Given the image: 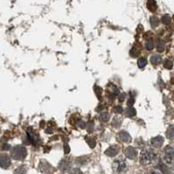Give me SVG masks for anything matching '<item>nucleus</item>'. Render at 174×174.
<instances>
[{
    "mask_svg": "<svg viewBox=\"0 0 174 174\" xmlns=\"http://www.w3.org/2000/svg\"><path fill=\"white\" fill-rule=\"evenodd\" d=\"M157 153L152 150H143L140 155V163L143 166H150L157 161Z\"/></svg>",
    "mask_w": 174,
    "mask_h": 174,
    "instance_id": "1",
    "label": "nucleus"
},
{
    "mask_svg": "<svg viewBox=\"0 0 174 174\" xmlns=\"http://www.w3.org/2000/svg\"><path fill=\"white\" fill-rule=\"evenodd\" d=\"M27 150L23 145H17L11 150V156L15 160H24L26 158Z\"/></svg>",
    "mask_w": 174,
    "mask_h": 174,
    "instance_id": "2",
    "label": "nucleus"
},
{
    "mask_svg": "<svg viewBox=\"0 0 174 174\" xmlns=\"http://www.w3.org/2000/svg\"><path fill=\"white\" fill-rule=\"evenodd\" d=\"M112 168L116 174H123L128 170V165L123 158H120L114 161Z\"/></svg>",
    "mask_w": 174,
    "mask_h": 174,
    "instance_id": "3",
    "label": "nucleus"
},
{
    "mask_svg": "<svg viewBox=\"0 0 174 174\" xmlns=\"http://www.w3.org/2000/svg\"><path fill=\"white\" fill-rule=\"evenodd\" d=\"M164 158L167 164H172L174 162V148L167 147L165 150Z\"/></svg>",
    "mask_w": 174,
    "mask_h": 174,
    "instance_id": "4",
    "label": "nucleus"
},
{
    "mask_svg": "<svg viewBox=\"0 0 174 174\" xmlns=\"http://www.w3.org/2000/svg\"><path fill=\"white\" fill-rule=\"evenodd\" d=\"M11 158L7 154L1 153L0 154V167L4 169H7L11 166Z\"/></svg>",
    "mask_w": 174,
    "mask_h": 174,
    "instance_id": "5",
    "label": "nucleus"
},
{
    "mask_svg": "<svg viewBox=\"0 0 174 174\" xmlns=\"http://www.w3.org/2000/svg\"><path fill=\"white\" fill-rule=\"evenodd\" d=\"M117 138L119 139V141L123 143H128L131 140V137H130V135L129 134L127 131H120L117 135Z\"/></svg>",
    "mask_w": 174,
    "mask_h": 174,
    "instance_id": "6",
    "label": "nucleus"
},
{
    "mask_svg": "<svg viewBox=\"0 0 174 174\" xmlns=\"http://www.w3.org/2000/svg\"><path fill=\"white\" fill-rule=\"evenodd\" d=\"M124 153H125V156H126L129 159H135V158H136V156H137V151H136V150L135 148H133V147H131V146L128 147L126 150H125Z\"/></svg>",
    "mask_w": 174,
    "mask_h": 174,
    "instance_id": "7",
    "label": "nucleus"
},
{
    "mask_svg": "<svg viewBox=\"0 0 174 174\" xmlns=\"http://www.w3.org/2000/svg\"><path fill=\"white\" fill-rule=\"evenodd\" d=\"M164 143V138L162 136H156L150 140V144L155 148H160Z\"/></svg>",
    "mask_w": 174,
    "mask_h": 174,
    "instance_id": "8",
    "label": "nucleus"
},
{
    "mask_svg": "<svg viewBox=\"0 0 174 174\" xmlns=\"http://www.w3.org/2000/svg\"><path fill=\"white\" fill-rule=\"evenodd\" d=\"M118 148L117 146H110V148H108L106 151H105V154L110 156V157H115L117 155L118 153Z\"/></svg>",
    "mask_w": 174,
    "mask_h": 174,
    "instance_id": "9",
    "label": "nucleus"
},
{
    "mask_svg": "<svg viewBox=\"0 0 174 174\" xmlns=\"http://www.w3.org/2000/svg\"><path fill=\"white\" fill-rule=\"evenodd\" d=\"M147 8L149 9V11L154 12L157 10V8H158L157 2L155 0H148V2H147Z\"/></svg>",
    "mask_w": 174,
    "mask_h": 174,
    "instance_id": "10",
    "label": "nucleus"
},
{
    "mask_svg": "<svg viewBox=\"0 0 174 174\" xmlns=\"http://www.w3.org/2000/svg\"><path fill=\"white\" fill-rule=\"evenodd\" d=\"M161 61H162V58L158 54H155V55H152L150 57V62L154 66H157L158 64L161 63Z\"/></svg>",
    "mask_w": 174,
    "mask_h": 174,
    "instance_id": "11",
    "label": "nucleus"
},
{
    "mask_svg": "<svg viewBox=\"0 0 174 174\" xmlns=\"http://www.w3.org/2000/svg\"><path fill=\"white\" fill-rule=\"evenodd\" d=\"M136 112L135 110V109H133L132 107L128 108L125 110V116L128 117H134L135 116H136Z\"/></svg>",
    "mask_w": 174,
    "mask_h": 174,
    "instance_id": "12",
    "label": "nucleus"
},
{
    "mask_svg": "<svg viewBox=\"0 0 174 174\" xmlns=\"http://www.w3.org/2000/svg\"><path fill=\"white\" fill-rule=\"evenodd\" d=\"M166 136L169 139H174V126H170L168 128Z\"/></svg>",
    "mask_w": 174,
    "mask_h": 174,
    "instance_id": "13",
    "label": "nucleus"
},
{
    "mask_svg": "<svg viewBox=\"0 0 174 174\" xmlns=\"http://www.w3.org/2000/svg\"><path fill=\"white\" fill-rule=\"evenodd\" d=\"M150 25H151L153 28H156L158 25H159V20H158V18L157 17H151L150 19Z\"/></svg>",
    "mask_w": 174,
    "mask_h": 174,
    "instance_id": "14",
    "label": "nucleus"
},
{
    "mask_svg": "<svg viewBox=\"0 0 174 174\" xmlns=\"http://www.w3.org/2000/svg\"><path fill=\"white\" fill-rule=\"evenodd\" d=\"M110 114L108 113V112H103L102 114H101V117H100V120L103 122V123H106V122H108L109 120H110Z\"/></svg>",
    "mask_w": 174,
    "mask_h": 174,
    "instance_id": "15",
    "label": "nucleus"
},
{
    "mask_svg": "<svg viewBox=\"0 0 174 174\" xmlns=\"http://www.w3.org/2000/svg\"><path fill=\"white\" fill-rule=\"evenodd\" d=\"M146 64H147V61L144 58H140L137 61V66H138L139 68H143L146 66Z\"/></svg>",
    "mask_w": 174,
    "mask_h": 174,
    "instance_id": "16",
    "label": "nucleus"
},
{
    "mask_svg": "<svg viewBox=\"0 0 174 174\" xmlns=\"http://www.w3.org/2000/svg\"><path fill=\"white\" fill-rule=\"evenodd\" d=\"M14 174H26V168L25 166H19L14 171Z\"/></svg>",
    "mask_w": 174,
    "mask_h": 174,
    "instance_id": "17",
    "label": "nucleus"
},
{
    "mask_svg": "<svg viewBox=\"0 0 174 174\" xmlns=\"http://www.w3.org/2000/svg\"><path fill=\"white\" fill-rule=\"evenodd\" d=\"M171 20H172V18H171V17L169 16V15H164V16L162 17V22H163V24L169 25L171 23Z\"/></svg>",
    "mask_w": 174,
    "mask_h": 174,
    "instance_id": "18",
    "label": "nucleus"
},
{
    "mask_svg": "<svg viewBox=\"0 0 174 174\" xmlns=\"http://www.w3.org/2000/svg\"><path fill=\"white\" fill-rule=\"evenodd\" d=\"M145 48H146L147 50H149V51L152 50V49L154 48V43H153V41L151 40H148V41L145 43Z\"/></svg>",
    "mask_w": 174,
    "mask_h": 174,
    "instance_id": "19",
    "label": "nucleus"
},
{
    "mask_svg": "<svg viewBox=\"0 0 174 174\" xmlns=\"http://www.w3.org/2000/svg\"><path fill=\"white\" fill-rule=\"evenodd\" d=\"M157 49L158 51L160 53V52H163L164 49H165V43L161 40H159L158 42V45H157Z\"/></svg>",
    "mask_w": 174,
    "mask_h": 174,
    "instance_id": "20",
    "label": "nucleus"
},
{
    "mask_svg": "<svg viewBox=\"0 0 174 174\" xmlns=\"http://www.w3.org/2000/svg\"><path fill=\"white\" fill-rule=\"evenodd\" d=\"M164 66H165V67L167 68V69H172V67H173V64L172 62V61L166 60V61H165V63H164Z\"/></svg>",
    "mask_w": 174,
    "mask_h": 174,
    "instance_id": "21",
    "label": "nucleus"
},
{
    "mask_svg": "<svg viewBox=\"0 0 174 174\" xmlns=\"http://www.w3.org/2000/svg\"><path fill=\"white\" fill-rule=\"evenodd\" d=\"M87 142L91 148H94L95 146V143H96L95 140L93 137H88V138H87Z\"/></svg>",
    "mask_w": 174,
    "mask_h": 174,
    "instance_id": "22",
    "label": "nucleus"
},
{
    "mask_svg": "<svg viewBox=\"0 0 174 174\" xmlns=\"http://www.w3.org/2000/svg\"><path fill=\"white\" fill-rule=\"evenodd\" d=\"M121 123H122V120L118 117H117V118L114 119V121H113V126L114 127H117V128H118L119 126H121Z\"/></svg>",
    "mask_w": 174,
    "mask_h": 174,
    "instance_id": "23",
    "label": "nucleus"
},
{
    "mask_svg": "<svg viewBox=\"0 0 174 174\" xmlns=\"http://www.w3.org/2000/svg\"><path fill=\"white\" fill-rule=\"evenodd\" d=\"M138 54H139V51H138V50H136V48H132V50L130 51V55L132 56V57H136Z\"/></svg>",
    "mask_w": 174,
    "mask_h": 174,
    "instance_id": "24",
    "label": "nucleus"
},
{
    "mask_svg": "<svg viewBox=\"0 0 174 174\" xmlns=\"http://www.w3.org/2000/svg\"><path fill=\"white\" fill-rule=\"evenodd\" d=\"M123 108H122V106H117L116 108H115V112L117 113V114H121V113H123Z\"/></svg>",
    "mask_w": 174,
    "mask_h": 174,
    "instance_id": "25",
    "label": "nucleus"
},
{
    "mask_svg": "<svg viewBox=\"0 0 174 174\" xmlns=\"http://www.w3.org/2000/svg\"><path fill=\"white\" fill-rule=\"evenodd\" d=\"M77 125L80 127V128H85V126H86V124H85V123L82 121V120H79L78 122H77Z\"/></svg>",
    "mask_w": 174,
    "mask_h": 174,
    "instance_id": "26",
    "label": "nucleus"
},
{
    "mask_svg": "<svg viewBox=\"0 0 174 174\" xmlns=\"http://www.w3.org/2000/svg\"><path fill=\"white\" fill-rule=\"evenodd\" d=\"M101 88L100 87H95V92L96 93V95H97V97L98 98H100V95H101Z\"/></svg>",
    "mask_w": 174,
    "mask_h": 174,
    "instance_id": "27",
    "label": "nucleus"
},
{
    "mask_svg": "<svg viewBox=\"0 0 174 174\" xmlns=\"http://www.w3.org/2000/svg\"><path fill=\"white\" fill-rule=\"evenodd\" d=\"M93 127H94V124L92 123H89L88 124H87V130H88V131H93Z\"/></svg>",
    "mask_w": 174,
    "mask_h": 174,
    "instance_id": "28",
    "label": "nucleus"
},
{
    "mask_svg": "<svg viewBox=\"0 0 174 174\" xmlns=\"http://www.w3.org/2000/svg\"><path fill=\"white\" fill-rule=\"evenodd\" d=\"M71 174H82L81 173V172L80 171V169L78 168H75V169H74L73 170V172Z\"/></svg>",
    "mask_w": 174,
    "mask_h": 174,
    "instance_id": "29",
    "label": "nucleus"
},
{
    "mask_svg": "<svg viewBox=\"0 0 174 174\" xmlns=\"http://www.w3.org/2000/svg\"><path fill=\"white\" fill-rule=\"evenodd\" d=\"M134 102H135L134 98H132V97H131V98H130V100L128 101V105L131 107V106H132V105L134 104Z\"/></svg>",
    "mask_w": 174,
    "mask_h": 174,
    "instance_id": "30",
    "label": "nucleus"
},
{
    "mask_svg": "<svg viewBox=\"0 0 174 174\" xmlns=\"http://www.w3.org/2000/svg\"><path fill=\"white\" fill-rule=\"evenodd\" d=\"M125 99V94H123V95H121L119 96V101L120 102H122L123 100H124Z\"/></svg>",
    "mask_w": 174,
    "mask_h": 174,
    "instance_id": "31",
    "label": "nucleus"
},
{
    "mask_svg": "<svg viewBox=\"0 0 174 174\" xmlns=\"http://www.w3.org/2000/svg\"><path fill=\"white\" fill-rule=\"evenodd\" d=\"M69 152V147H68V145H65V153H68Z\"/></svg>",
    "mask_w": 174,
    "mask_h": 174,
    "instance_id": "32",
    "label": "nucleus"
},
{
    "mask_svg": "<svg viewBox=\"0 0 174 174\" xmlns=\"http://www.w3.org/2000/svg\"><path fill=\"white\" fill-rule=\"evenodd\" d=\"M148 174H161V173H159L158 172H156V171H152V172H150Z\"/></svg>",
    "mask_w": 174,
    "mask_h": 174,
    "instance_id": "33",
    "label": "nucleus"
}]
</instances>
